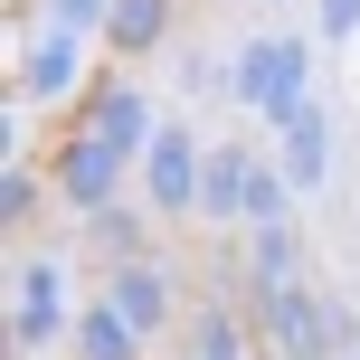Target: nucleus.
Returning <instances> with one entry per match:
<instances>
[{
  "label": "nucleus",
  "instance_id": "f257e3e1",
  "mask_svg": "<svg viewBox=\"0 0 360 360\" xmlns=\"http://www.w3.org/2000/svg\"><path fill=\"white\" fill-rule=\"evenodd\" d=\"M228 105L247 114V124L285 133L294 114L313 105V38H294V29L237 38V48H228Z\"/></svg>",
  "mask_w": 360,
  "mask_h": 360
},
{
  "label": "nucleus",
  "instance_id": "f03ea898",
  "mask_svg": "<svg viewBox=\"0 0 360 360\" xmlns=\"http://www.w3.org/2000/svg\"><path fill=\"white\" fill-rule=\"evenodd\" d=\"M256 342L266 360H360V313L332 285H294L256 304Z\"/></svg>",
  "mask_w": 360,
  "mask_h": 360
},
{
  "label": "nucleus",
  "instance_id": "7ed1b4c3",
  "mask_svg": "<svg viewBox=\"0 0 360 360\" xmlns=\"http://www.w3.org/2000/svg\"><path fill=\"white\" fill-rule=\"evenodd\" d=\"M95 294H105V304L124 313L143 342H171V323H190V304H199L190 275H180L162 247H152V256H124V266H105V285H95Z\"/></svg>",
  "mask_w": 360,
  "mask_h": 360
},
{
  "label": "nucleus",
  "instance_id": "20e7f679",
  "mask_svg": "<svg viewBox=\"0 0 360 360\" xmlns=\"http://www.w3.org/2000/svg\"><path fill=\"white\" fill-rule=\"evenodd\" d=\"M67 266H76V256H57V247H29V256H19V285H10V360H29V351H48V342L76 332Z\"/></svg>",
  "mask_w": 360,
  "mask_h": 360
},
{
  "label": "nucleus",
  "instance_id": "39448f33",
  "mask_svg": "<svg viewBox=\"0 0 360 360\" xmlns=\"http://www.w3.org/2000/svg\"><path fill=\"white\" fill-rule=\"evenodd\" d=\"M199 180H209V143L190 133V114H171L162 143L143 152V171H133V199H143L162 228H180V218H199Z\"/></svg>",
  "mask_w": 360,
  "mask_h": 360
},
{
  "label": "nucleus",
  "instance_id": "423d86ee",
  "mask_svg": "<svg viewBox=\"0 0 360 360\" xmlns=\"http://www.w3.org/2000/svg\"><path fill=\"white\" fill-rule=\"evenodd\" d=\"M48 180H57V209H67V218H95V209H114V199H133V162H124L114 143H95L86 124L57 133Z\"/></svg>",
  "mask_w": 360,
  "mask_h": 360
},
{
  "label": "nucleus",
  "instance_id": "0eeeda50",
  "mask_svg": "<svg viewBox=\"0 0 360 360\" xmlns=\"http://www.w3.org/2000/svg\"><path fill=\"white\" fill-rule=\"evenodd\" d=\"M76 124H86L95 143H114V152H124L133 171H143V152L162 143V124H171V114L152 105V95L133 86V76H95V86L76 95Z\"/></svg>",
  "mask_w": 360,
  "mask_h": 360
},
{
  "label": "nucleus",
  "instance_id": "6e6552de",
  "mask_svg": "<svg viewBox=\"0 0 360 360\" xmlns=\"http://www.w3.org/2000/svg\"><path fill=\"white\" fill-rule=\"evenodd\" d=\"M86 48H95V38L38 19L29 48H19V95H29V105H67V95H86V86H95V76H86Z\"/></svg>",
  "mask_w": 360,
  "mask_h": 360
},
{
  "label": "nucleus",
  "instance_id": "1a4fd4ad",
  "mask_svg": "<svg viewBox=\"0 0 360 360\" xmlns=\"http://www.w3.org/2000/svg\"><path fill=\"white\" fill-rule=\"evenodd\" d=\"M332 162H342V133H332V105L313 95V105L275 133V171L294 180V199H313V190H332Z\"/></svg>",
  "mask_w": 360,
  "mask_h": 360
},
{
  "label": "nucleus",
  "instance_id": "9d476101",
  "mask_svg": "<svg viewBox=\"0 0 360 360\" xmlns=\"http://www.w3.org/2000/svg\"><path fill=\"white\" fill-rule=\"evenodd\" d=\"M180 360H266L256 313H247V304H209V294H199L190 323H180Z\"/></svg>",
  "mask_w": 360,
  "mask_h": 360
},
{
  "label": "nucleus",
  "instance_id": "9b49d317",
  "mask_svg": "<svg viewBox=\"0 0 360 360\" xmlns=\"http://www.w3.org/2000/svg\"><path fill=\"white\" fill-rule=\"evenodd\" d=\"M237 256H247V294H256V304H266V294L313 285V275H304V237H294V218H275V228H247V237H237Z\"/></svg>",
  "mask_w": 360,
  "mask_h": 360
},
{
  "label": "nucleus",
  "instance_id": "f8f14e48",
  "mask_svg": "<svg viewBox=\"0 0 360 360\" xmlns=\"http://www.w3.org/2000/svg\"><path fill=\"white\" fill-rule=\"evenodd\" d=\"M247 180H256V152L247 143H209V180H199V218L228 237H247Z\"/></svg>",
  "mask_w": 360,
  "mask_h": 360
},
{
  "label": "nucleus",
  "instance_id": "ddd939ff",
  "mask_svg": "<svg viewBox=\"0 0 360 360\" xmlns=\"http://www.w3.org/2000/svg\"><path fill=\"white\" fill-rule=\"evenodd\" d=\"M171 29H180V0H114L105 48L133 67V57H162V48H171Z\"/></svg>",
  "mask_w": 360,
  "mask_h": 360
},
{
  "label": "nucleus",
  "instance_id": "4468645a",
  "mask_svg": "<svg viewBox=\"0 0 360 360\" xmlns=\"http://www.w3.org/2000/svg\"><path fill=\"white\" fill-rule=\"evenodd\" d=\"M152 228L162 218L143 209V199H114V209H95V218H76V237H86L105 266H124V256H152Z\"/></svg>",
  "mask_w": 360,
  "mask_h": 360
},
{
  "label": "nucleus",
  "instance_id": "2eb2a0df",
  "mask_svg": "<svg viewBox=\"0 0 360 360\" xmlns=\"http://www.w3.org/2000/svg\"><path fill=\"white\" fill-rule=\"evenodd\" d=\"M67 351H76V360H143L152 342H143V332H133L124 313L105 304V294H95V304H76V332H67Z\"/></svg>",
  "mask_w": 360,
  "mask_h": 360
},
{
  "label": "nucleus",
  "instance_id": "dca6fc26",
  "mask_svg": "<svg viewBox=\"0 0 360 360\" xmlns=\"http://www.w3.org/2000/svg\"><path fill=\"white\" fill-rule=\"evenodd\" d=\"M48 199H57V180H48V162H38V171H29V162H0V228H10V237L29 228V218L48 209Z\"/></svg>",
  "mask_w": 360,
  "mask_h": 360
},
{
  "label": "nucleus",
  "instance_id": "f3484780",
  "mask_svg": "<svg viewBox=\"0 0 360 360\" xmlns=\"http://www.w3.org/2000/svg\"><path fill=\"white\" fill-rule=\"evenodd\" d=\"M38 19H48V29H76V38H105L114 0H38Z\"/></svg>",
  "mask_w": 360,
  "mask_h": 360
},
{
  "label": "nucleus",
  "instance_id": "a211bd4d",
  "mask_svg": "<svg viewBox=\"0 0 360 360\" xmlns=\"http://www.w3.org/2000/svg\"><path fill=\"white\" fill-rule=\"evenodd\" d=\"M171 67H180V95H228V67L209 48H171Z\"/></svg>",
  "mask_w": 360,
  "mask_h": 360
},
{
  "label": "nucleus",
  "instance_id": "6ab92c4d",
  "mask_svg": "<svg viewBox=\"0 0 360 360\" xmlns=\"http://www.w3.org/2000/svg\"><path fill=\"white\" fill-rule=\"evenodd\" d=\"M313 38H323V48H351V38H360V0H323Z\"/></svg>",
  "mask_w": 360,
  "mask_h": 360
},
{
  "label": "nucleus",
  "instance_id": "aec40b11",
  "mask_svg": "<svg viewBox=\"0 0 360 360\" xmlns=\"http://www.w3.org/2000/svg\"><path fill=\"white\" fill-rule=\"evenodd\" d=\"M266 10H285V0H266Z\"/></svg>",
  "mask_w": 360,
  "mask_h": 360
}]
</instances>
